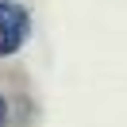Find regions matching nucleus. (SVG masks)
<instances>
[{
  "instance_id": "obj_1",
  "label": "nucleus",
  "mask_w": 127,
  "mask_h": 127,
  "mask_svg": "<svg viewBox=\"0 0 127 127\" xmlns=\"http://www.w3.org/2000/svg\"><path fill=\"white\" fill-rule=\"evenodd\" d=\"M27 31H31L27 8H19V4H12V0H0V58L16 54V50L23 46Z\"/></svg>"
},
{
  "instance_id": "obj_2",
  "label": "nucleus",
  "mask_w": 127,
  "mask_h": 127,
  "mask_svg": "<svg viewBox=\"0 0 127 127\" xmlns=\"http://www.w3.org/2000/svg\"><path fill=\"white\" fill-rule=\"evenodd\" d=\"M4 116H8V104H4V96H0V123H4Z\"/></svg>"
}]
</instances>
